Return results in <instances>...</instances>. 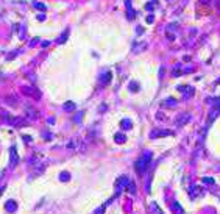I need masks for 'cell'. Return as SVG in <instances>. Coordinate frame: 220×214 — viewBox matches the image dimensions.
<instances>
[{
    "instance_id": "1",
    "label": "cell",
    "mask_w": 220,
    "mask_h": 214,
    "mask_svg": "<svg viewBox=\"0 0 220 214\" xmlns=\"http://www.w3.org/2000/svg\"><path fill=\"white\" fill-rule=\"evenodd\" d=\"M150 161H152V153H150V152H147L145 155L142 156V158L139 159L138 163H136V169H138V172H139V173H144L145 170L148 169Z\"/></svg>"
},
{
    "instance_id": "2",
    "label": "cell",
    "mask_w": 220,
    "mask_h": 214,
    "mask_svg": "<svg viewBox=\"0 0 220 214\" xmlns=\"http://www.w3.org/2000/svg\"><path fill=\"white\" fill-rule=\"evenodd\" d=\"M19 163V158H17V152H16V147H11L9 149V169H14Z\"/></svg>"
},
{
    "instance_id": "3",
    "label": "cell",
    "mask_w": 220,
    "mask_h": 214,
    "mask_svg": "<svg viewBox=\"0 0 220 214\" xmlns=\"http://www.w3.org/2000/svg\"><path fill=\"white\" fill-rule=\"evenodd\" d=\"M170 209H172V213H173V214H183V213H184V211H183V206L179 205V203L176 202V200H173V202H172Z\"/></svg>"
},
{
    "instance_id": "4",
    "label": "cell",
    "mask_w": 220,
    "mask_h": 214,
    "mask_svg": "<svg viewBox=\"0 0 220 214\" xmlns=\"http://www.w3.org/2000/svg\"><path fill=\"white\" fill-rule=\"evenodd\" d=\"M5 208H6V211H8V213H14L16 209H17V203H16L14 200H8L6 205H5Z\"/></svg>"
},
{
    "instance_id": "5",
    "label": "cell",
    "mask_w": 220,
    "mask_h": 214,
    "mask_svg": "<svg viewBox=\"0 0 220 214\" xmlns=\"http://www.w3.org/2000/svg\"><path fill=\"white\" fill-rule=\"evenodd\" d=\"M131 125H133L131 120H128V119H123L122 120V128L123 130H130V128H131Z\"/></svg>"
},
{
    "instance_id": "6",
    "label": "cell",
    "mask_w": 220,
    "mask_h": 214,
    "mask_svg": "<svg viewBox=\"0 0 220 214\" xmlns=\"http://www.w3.org/2000/svg\"><path fill=\"white\" fill-rule=\"evenodd\" d=\"M189 119H191V116H189V114H184V117H178V119H176V123H178V125H179V123H181V125H184V123L186 122H187V120Z\"/></svg>"
},
{
    "instance_id": "7",
    "label": "cell",
    "mask_w": 220,
    "mask_h": 214,
    "mask_svg": "<svg viewBox=\"0 0 220 214\" xmlns=\"http://www.w3.org/2000/svg\"><path fill=\"white\" fill-rule=\"evenodd\" d=\"M167 135H170V131H153L152 133V138H159V136H167Z\"/></svg>"
},
{
    "instance_id": "8",
    "label": "cell",
    "mask_w": 220,
    "mask_h": 214,
    "mask_svg": "<svg viewBox=\"0 0 220 214\" xmlns=\"http://www.w3.org/2000/svg\"><path fill=\"white\" fill-rule=\"evenodd\" d=\"M126 189H128L130 192L134 194V192H136V185H134L133 181H128V185H126Z\"/></svg>"
},
{
    "instance_id": "9",
    "label": "cell",
    "mask_w": 220,
    "mask_h": 214,
    "mask_svg": "<svg viewBox=\"0 0 220 214\" xmlns=\"http://www.w3.org/2000/svg\"><path fill=\"white\" fill-rule=\"evenodd\" d=\"M69 178H70V175H69L67 172H61V175H59V180H61V181H67Z\"/></svg>"
},
{
    "instance_id": "10",
    "label": "cell",
    "mask_w": 220,
    "mask_h": 214,
    "mask_svg": "<svg viewBox=\"0 0 220 214\" xmlns=\"http://www.w3.org/2000/svg\"><path fill=\"white\" fill-rule=\"evenodd\" d=\"M116 142H125V136L123 135H116Z\"/></svg>"
},
{
    "instance_id": "11",
    "label": "cell",
    "mask_w": 220,
    "mask_h": 214,
    "mask_svg": "<svg viewBox=\"0 0 220 214\" xmlns=\"http://www.w3.org/2000/svg\"><path fill=\"white\" fill-rule=\"evenodd\" d=\"M203 183H208V185H214V180H212V178H206V177H205V178H203Z\"/></svg>"
},
{
    "instance_id": "12",
    "label": "cell",
    "mask_w": 220,
    "mask_h": 214,
    "mask_svg": "<svg viewBox=\"0 0 220 214\" xmlns=\"http://www.w3.org/2000/svg\"><path fill=\"white\" fill-rule=\"evenodd\" d=\"M73 108H75L73 103H67V105H64V109H73Z\"/></svg>"
},
{
    "instance_id": "13",
    "label": "cell",
    "mask_w": 220,
    "mask_h": 214,
    "mask_svg": "<svg viewBox=\"0 0 220 214\" xmlns=\"http://www.w3.org/2000/svg\"><path fill=\"white\" fill-rule=\"evenodd\" d=\"M2 191H3V188H0V194H2Z\"/></svg>"
}]
</instances>
